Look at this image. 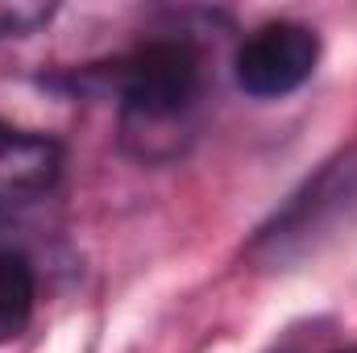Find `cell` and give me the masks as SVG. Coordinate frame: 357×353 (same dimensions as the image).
Masks as SVG:
<instances>
[{"mask_svg": "<svg viewBox=\"0 0 357 353\" xmlns=\"http://www.w3.org/2000/svg\"><path fill=\"white\" fill-rule=\"evenodd\" d=\"M341 353H357V345H354V350H341Z\"/></svg>", "mask_w": 357, "mask_h": 353, "instance_id": "cell-7", "label": "cell"}, {"mask_svg": "<svg viewBox=\"0 0 357 353\" xmlns=\"http://www.w3.org/2000/svg\"><path fill=\"white\" fill-rule=\"evenodd\" d=\"M121 125L129 137H162L178 129L204 91V63L187 38H154L112 67Z\"/></svg>", "mask_w": 357, "mask_h": 353, "instance_id": "cell-1", "label": "cell"}, {"mask_svg": "<svg viewBox=\"0 0 357 353\" xmlns=\"http://www.w3.org/2000/svg\"><path fill=\"white\" fill-rule=\"evenodd\" d=\"M38 308V274L21 250H0V345L17 341Z\"/></svg>", "mask_w": 357, "mask_h": 353, "instance_id": "cell-5", "label": "cell"}, {"mask_svg": "<svg viewBox=\"0 0 357 353\" xmlns=\"http://www.w3.org/2000/svg\"><path fill=\"white\" fill-rule=\"evenodd\" d=\"M63 175V146L46 133L0 121V216L54 191Z\"/></svg>", "mask_w": 357, "mask_h": 353, "instance_id": "cell-4", "label": "cell"}, {"mask_svg": "<svg viewBox=\"0 0 357 353\" xmlns=\"http://www.w3.org/2000/svg\"><path fill=\"white\" fill-rule=\"evenodd\" d=\"M54 21V4L42 0H0V38H29Z\"/></svg>", "mask_w": 357, "mask_h": 353, "instance_id": "cell-6", "label": "cell"}, {"mask_svg": "<svg viewBox=\"0 0 357 353\" xmlns=\"http://www.w3.org/2000/svg\"><path fill=\"white\" fill-rule=\"evenodd\" d=\"M316 63H320L316 29H307L303 21H266L241 42L233 59V75L245 96L282 100L312 80Z\"/></svg>", "mask_w": 357, "mask_h": 353, "instance_id": "cell-2", "label": "cell"}, {"mask_svg": "<svg viewBox=\"0 0 357 353\" xmlns=\"http://www.w3.org/2000/svg\"><path fill=\"white\" fill-rule=\"evenodd\" d=\"M354 200H357V154H345L341 163H328L316 179H307V187L299 195H291V204L262 229L258 246H270L274 254H282L295 241H312Z\"/></svg>", "mask_w": 357, "mask_h": 353, "instance_id": "cell-3", "label": "cell"}]
</instances>
